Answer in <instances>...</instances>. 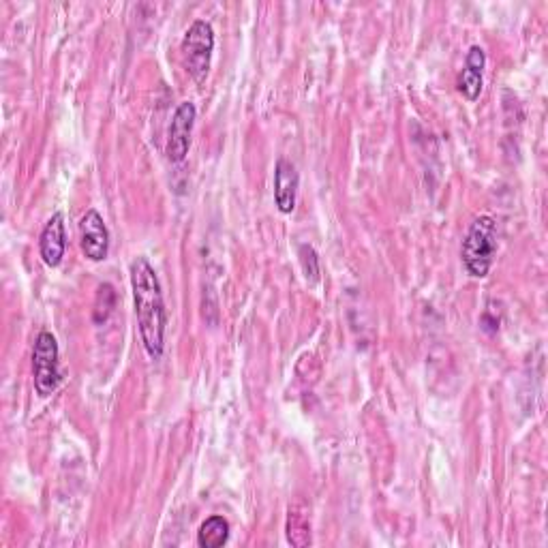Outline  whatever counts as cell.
I'll return each instance as SVG.
<instances>
[{"mask_svg":"<svg viewBox=\"0 0 548 548\" xmlns=\"http://www.w3.org/2000/svg\"><path fill=\"white\" fill-rule=\"evenodd\" d=\"M499 230L493 217H478L471 223L463 240V266L474 279H484L491 272L499 247Z\"/></svg>","mask_w":548,"mask_h":548,"instance_id":"7a4b0ae2","label":"cell"},{"mask_svg":"<svg viewBox=\"0 0 548 548\" xmlns=\"http://www.w3.org/2000/svg\"><path fill=\"white\" fill-rule=\"evenodd\" d=\"M80 240H82V251L90 262H103L110 253V232L108 225H105L103 217L95 208L84 212L80 219Z\"/></svg>","mask_w":548,"mask_h":548,"instance_id":"8992f818","label":"cell"},{"mask_svg":"<svg viewBox=\"0 0 548 548\" xmlns=\"http://www.w3.org/2000/svg\"><path fill=\"white\" fill-rule=\"evenodd\" d=\"M300 262H302L304 274H307V279H311V283H315L319 279V262H317V255H315L313 247H309V245L300 247Z\"/></svg>","mask_w":548,"mask_h":548,"instance_id":"8fae6325","label":"cell"},{"mask_svg":"<svg viewBox=\"0 0 548 548\" xmlns=\"http://www.w3.org/2000/svg\"><path fill=\"white\" fill-rule=\"evenodd\" d=\"M230 540V523L223 516H210L197 531V544L202 548H219Z\"/></svg>","mask_w":548,"mask_h":548,"instance_id":"30bf717a","label":"cell"},{"mask_svg":"<svg viewBox=\"0 0 548 548\" xmlns=\"http://www.w3.org/2000/svg\"><path fill=\"white\" fill-rule=\"evenodd\" d=\"M131 289L144 349L152 360H159L165 347L167 313L159 277L146 257H137L131 264Z\"/></svg>","mask_w":548,"mask_h":548,"instance_id":"6da1fadb","label":"cell"},{"mask_svg":"<svg viewBox=\"0 0 548 548\" xmlns=\"http://www.w3.org/2000/svg\"><path fill=\"white\" fill-rule=\"evenodd\" d=\"M33 379H35V390L39 397H50L60 386V354H58V343L52 332L43 330L35 341L33 349Z\"/></svg>","mask_w":548,"mask_h":548,"instance_id":"277c9868","label":"cell"},{"mask_svg":"<svg viewBox=\"0 0 548 548\" xmlns=\"http://www.w3.org/2000/svg\"><path fill=\"white\" fill-rule=\"evenodd\" d=\"M300 187V176L296 165L281 157L274 167V204L283 212V215H292L296 208V197Z\"/></svg>","mask_w":548,"mask_h":548,"instance_id":"52a82bcc","label":"cell"},{"mask_svg":"<svg viewBox=\"0 0 548 548\" xmlns=\"http://www.w3.org/2000/svg\"><path fill=\"white\" fill-rule=\"evenodd\" d=\"M67 251V236H65V217L63 212H56V215L50 217V221L45 223L41 240H39V253L45 266L58 268L63 264V257Z\"/></svg>","mask_w":548,"mask_h":548,"instance_id":"ba28073f","label":"cell"},{"mask_svg":"<svg viewBox=\"0 0 548 548\" xmlns=\"http://www.w3.org/2000/svg\"><path fill=\"white\" fill-rule=\"evenodd\" d=\"M484 67H486V54L480 48V45H471L467 58H465V67L459 75V93L467 101H476L482 93V84H484Z\"/></svg>","mask_w":548,"mask_h":548,"instance_id":"9c48e42d","label":"cell"},{"mask_svg":"<svg viewBox=\"0 0 548 548\" xmlns=\"http://www.w3.org/2000/svg\"><path fill=\"white\" fill-rule=\"evenodd\" d=\"M195 116H197V110L191 101H182L174 112L170 129H167V146H165V155L172 163H182L189 155Z\"/></svg>","mask_w":548,"mask_h":548,"instance_id":"5b68a950","label":"cell"},{"mask_svg":"<svg viewBox=\"0 0 548 548\" xmlns=\"http://www.w3.org/2000/svg\"><path fill=\"white\" fill-rule=\"evenodd\" d=\"M180 50L189 75L197 84H202L210 71L212 52H215V30L206 20H195L182 39Z\"/></svg>","mask_w":548,"mask_h":548,"instance_id":"3957f363","label":"cell"}]
</instances>
